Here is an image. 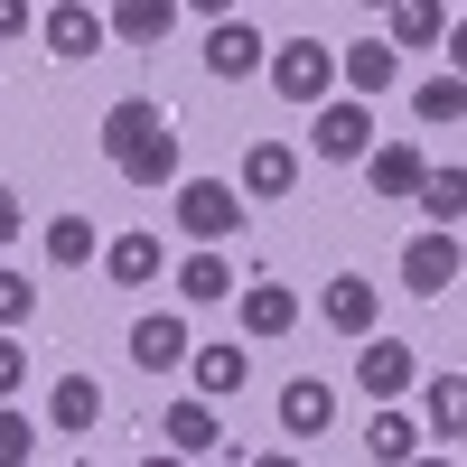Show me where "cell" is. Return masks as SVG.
Returning a JSON list of instances; mask_svg holds the SVG:
<instances>
[{
  "label": "cell",
  "mask_w": 467,
  "mask_h": 467,
  "mask_svg": "<svg viewBox=\"0 0 467 467\" xmlns=\"http://www.w3.org/2000/svg\"><path fill=\"white\" fill-rule=\"evenodd\" d=\"M103 160L112 178H131V187H178V131H169V112L160 103H112L103 112Z\"/></svg>",
  "instance_id": "obj_1"
},
{
  "label": "cell",
  "mask_w": 467,
  "mask_h": 467,
  "mask_svg": "<svg viewBox=\"0 0 467 467\" xmlns=\"http://www.w3.org/2000/svg\"><path fill=\"white\" fill-rule=\"evenodd\" d=\"M262 75H271V94H281V103H327L337 94V47H327V37H281V47H271L262 57Z\"/></svg>",
  "instance_id": "obj_2"
},
{
  "label": "cell",
  "mask_w": 467,
  "mask_h": 467,
  "mask_svg": "<svg viewBox=\"0 0 467 467\" xmlns=\"http://www.w3.org/2000/svg\"><path fill=\"white\" fill-rule=\"evenodd\" d=\"M411 383H420V356H411L402 337L365 327V337H356V393H365V402H402Z\"/></svg>",
  "instance_id": "obj_3"
},
{
  "label": "cell",
  "mask_w": 467,
  "mask_h": 467,
  "mask_svg": "<svg viewBox=\"0 0 467 467\" xmlns=\"http://www.w3.org/2000/svg\"><path fill=\"white\" fill-rule=\"evenodd\" d=\"M308 112H318V122H308V150H318V160H365L374 150V103L365 94H327Z\"/></svg>",
  "instance_id": "obj_4"
},
{
  "label": "cell",
  "mask_w": 467,
  "mask_h": 467,
  "mask_svg": "<svg viewBox=\"0 0 467 467\" xmlns=\"http://www.w3.org/2000/svg\"><path fill=\"white\" fill-rule=\"evenodd\" d=\"M178 224L197 234V244H234V234H244V187H224V178H178Z\"/></svg>",
  "instance_id": "obj_5"
},
{
  "label": "cell",
  "mask_w": 467,
  "mask_h": 467,
  "mask_svg": "<svg viewBox=\"0 0 467 467\" xmlns=\"http://www.w3.org/2000/svg\"><path fill=\"white\" fill-rule=\"evenodd\" d=\"M458 234L449 224H431V234H411V244H402V290L411 299H449V281H458Z\"/></svg>",
  "instance_id": "obj_6"
},
{
  "label": "cell",
  "mask_w": 467,
  "mask_h": 467,
  "mask_svg": "<svg viewBox=\"0 0 467 467\" xmlns=\"http://www.w3.org/2000/svg\"><path fill=\"white\" fill-rule=\"evenodd\" d=\"M37 37H47V57H66V66H94V57L112 47L103 10H85V0H57V10L37 19Z\"/></svg>",
  "instance_id": "obj_7"
},
{
  "label": "cell",
  "mask_w": 467,
  "mask_h": 467,
  "mask_svg": "<svg viewBox=\"0 0 467 467\" xmlns=\"http://www.w3.org/2000/svg\"><path fill=\"white\" fill-rule=\"evenodd\" d=\"M103 281L112 290H150V281H169V244H160V234H112V244H103Z\"/></svg>",
  "instance_id": "obj_8"
},
{
  "label": "cell",
  "mask_w": 467,
  "mask_h": 467,
  "mask_svg": "<svg viewBox=\"0 0 467 467\" xmlns=\"http://www.w3.org/2000/svg\"><path fill=\"white\" fill-rule=\"evenodd\" d=\"M337 85L346 94H393L402 85V47H393V37H356V47H337Z\"/></svg>",
  "instance_id": "obj_9"
},
{
  "label": "cell",
  "mask_w": 467,
  "mask_h": 467,
  "mask_svg": "<svg viewBox=\"0 0 467 467\" xmlns=\"http://www.w3.org/2000/svg\"><path fill=\"white\" fill-rule=\"evenodd\" d=\"M234 318H244V337H290L299 327V290L290 281H244L234 290Z\"/></svg>",
  "instance_id": "obj_10"
},
{
  "label": "cell",
  "mask_w": 467,
  "mask_h": 467,
  "mask_svg": "<svg viewBox=\"0 0 467 467\" xmlns=\"http://www.w3.org/2000/svg\"><path fill=\"white\" fill-rule=\"evenodd\" d=\"M327 420H337V383H327V374H290V383H281V431H290V440H318Z\"/></svg>",
  "instance_id": "obj_11"
},
{
  "label": "cell",
  "mask_w": 467,
  "mask_h": 467,
  "mask_svg": "<svg viewBox=\"0 0 467 467\" xmlns=\"http://www.w3.org/2000/svg\"><path fill=\"white\" fill-rule=\"evenodd\" d=\"M318 318H327L337 337H365V327L383 318V299H374V281H365V271H337V281L318 290Z\"/></svg>",
  "instance_id": "obj_12"
},
{
  "label": "cell",
  "mask_w": 467,
  "mask_h": 467,
  "mask_svg": "<svg viewBox=\"0 0 467 467\" xmlns=\"http://www.w3.org/2000/svg\"><path fill=\"white\" fill-rule=\"evenodd\" d=\"M262 57H271V47H262L244 19H215V28H206V75H215V85H244V75H262Z\"/></svg>",
  "instance_id": "obj_13"
},
{
  "label": "cell",
  "mask_w": 467,
  "mask_h": 467,
  "mask_svg": "<svg viewBox=\"0 0 467 467\" xmlns=\"http://www.w3.org/2000/svg\"><path fill=\"white\" fill-rule=\"evenodd\" d=\"M131 365L140 374H178L187 365V318H178V308H150V318L131 327Z\"/></svg>",
  "instance_id": "obj_14"
},
{
  "label": "cell",
  "mask_w": 467,
  "mask_h": 467,
  "mask_svg": "<svg viewBox=\"0 0 467 467\" xmlns=\"http://www.w3.org/2000/svg\"><path fill=\"white\" fill-rule=\"evenodd\" d=\"M160 440H169L178 458H215V449H224V431H215V402H206V393L169 402V411H160Z\"/></svg>",
  "instance_id": "obj_15"
},
{
  "label": "cell",
  "mask_w": 467,
  "mask_h": 467,
  "mask_svg": "<svg viewBox=\"0 0 467 467\" xmlns=\"http://www.w3.org/2000/svg\"><path fill=\"white\" fill-rule=\"evenodd\" d=\"M365 169H374V197H383V206H411V187H420L431 160H420V140H374Z\"/></svg>",
  "instance_id": "obj_16"
},
{
  "label": "cell",
  "mask_w": 467,
  "mask_h": 467,
  "mask_svg": "<svg viewBox=\"0 0 467 467\" xmlns=\"http://www.w3.org/2000/svg\"><path fill=\"white\" fill-rule=\"evenodd\" d=\"M431 449V431L402 411V402H374V420H365V458H383V467H402V458H420Z\"/></svg>",
  "instance_id": "obj_17"
},
{
  "label": "cell",
  "mask_w": 467,
  "mask_h": 467,
  "mask_svg": "<svg viewBox=\"0 0 467 467\" xmlns=\"http://www.w3.org/2000/svg\"><path fill=\"white\" fill-rule=\"evenodd\" d=\"M103 28L122 37V47H140V57H150V47H160V37L178 28V0H112V10H103Z\"/></svg>",
  "instance_id": "obj_18"
},
{
  "label": "cell",
  "mask_w": 467,
  "mask_h": 467,
  "mask_svg": "<svg viewBox=\"0 0 467 467\" xmlns=\"http://www.w3.org/2000/svg\"><path fill=\"white\" fill-rule=\"evenodd\" d=\"M187 374H197L206 402H234L253 383V356H244V346H187Z\"/></svg>",
  "instance_id": "obj_19"
},
{
  "label": "cell",
  "mask_w": 467,
  "mask_h": 467,
  "mask_svg": "<svg viewBox=\"0 0 467 467\" xmlns=\"http://www.w3.org/2000/svg\"><path fill=\"white\" fill-rule=\"evenodd\" d=\"M420 431H431V440H467V374L458 365L420 383Z\"/></svg>",
  "instance_id": "obj_20"
},
{
  "label": "cell",
  "mask_w": 467,
  "mask_h": 467,
  "mask_svg": "<svg viewBox=\"0 0 467 467\" xmlns=\"http://www.w3.org/2000/svg\"><path fill=\"white\" fill-rule=\"evenodd\" d=\"M290 187H299V160H290L281 140H253V150H244V197L271 206V197H290Z\"/></svg>",
  "instance_id": "obj_21"
},
{
  "label": "cell",
  "mask_w": 467,
  "mask_h": 467,
  "mask_svg": "<svg viewBox=\"0 0 467 467\" xmlns=\"http://www.w3.org/2000/svg\"><path fill=\"white\" fill-rule=\"evenodd\" d=\"M103 420V383L94 374H57V393H47V431H94Z\"/></svg>",
  "instance_id": "obj_22"
},
{
  "label": "cell",
  "mask_w": 467,
  "mask_h": 467,
  "mask_svg": "<svg viewBox=\"0 0 467 467\" xmlns=\"http://www.w3.org/2000/svg\"><path fill=\"white\" fill-rule=\"evenodd\" d=\"M224 290H234V271H224L215 244H197V253L178 262V299H187V308H224Z\"/></svg>",
  "instance_id": "obj_23"
},
{
  "label": "cell",
  "mask_w": 467,
  "mask_h": 467,
  "mask_svg": "<svg viewBox=\"0 0 467 467\" xmlns=\"http://www.w3.org/2000/svg\"><path fill=\"white\" fill-rule=\"evenodd\" d=\"M383 19H393V47L411 57V47H440V28H449V0H393Z\"/></svg>",
  "instance_id": "obj_24"
},
{
  "label": "cell",
  "mask_w": 467,
  "mask_h": 467,
  "mask_svg": "<svg viewBox=\"0 0 467 467\" xmlns=\"http://www.w3.org/2000/svg\"><path fill=\"white\" fill-rule=\"evenodd\" d=\"M411 112H420L431 131H440V122H467V75H458V66H440L431 85H411Z\"/></svg>",
  "instance_id": "obj_25"
},
{
  "label": "cell",
  "mask_w": 467,
  "mask_h": 467,
  "mask_svg": "<svg viewBox=\"0 0 467 467\" xmlns=\"http://www.w3.org/2000/svg\"><path fill=\"white\" fill-rule=\"evenodd\" d=\"M411 206L431 215V224H458V215H467V169H420V187H411Z\"/></svg>",
  "instance_id": "obj_26"
},
{
  "label": "cell",
  "mask_w": 467,
  "mask_h": 467,
  "mask_svg": "<svg viewBox=\"0 0 467 467\" xmlns=\"http://www.w3.org/2000/svg\"><path fill=\"white\" fill-rule=\"evenodd\" d=\"M47 262H57V271H85V262H103V234H94L85 215H57V224H47Z\"/></svg>",
  "instance_id": "obj_27"
},
{
  "label": "cell",
  "mask_w": 467,
  "mask_h": 467,
  "mask_svg": "<svg viewBox=\"0 0 467 467\" xmlns=\"http://www.w3.org/2000/svg\"><path fill=\"white\" fill-rule=\"evenodd\" d=\"M19 458H37V420L0 402V467H19Z\"/></svg>",
  "instance_id": "obj_28"
},
{
  "label": "cell",
  "mask_w": 467,
  "mask_h": 467,
  "mask_svg": "<svg viewBox=\"0 0 467 467\" xmlns=\"http://www.w3.org/2000/svg\"><path fill=\"white\" fill-rule=\"evenodd\" d=\"M28 318H37V281L0 271V327H28Z\"/></svg>",
  "instance_id": "obj_29"
},
{
  "label": "cell",
  "mask_w": 467,
  "mask_h": 467,
  "mask_svg": "<svg viewBox=\"0 0 467 467\" xmlns=\"http://www.w3.org/2000/svg\"><path fill=\"white\" fill-rule=\"evenodd\" d=\"M28 383V346H19V327H0V402H10Z\"/></svg>",
  "instance_id": "obj_30"
},
{
  "label": "cell",
  "mask_w": 467,
  "mask_h": 467,
  "mask_svg": "<svg viewBox=\"0 0 467 467\" xmlns=\"http://www.w3.org/2000/svg\"><path fill=\"white\" fill-rule=\"evenodd\" d=\"M19 234H28V215H19V197H10V187H0V253H10Z\"/></svg>",
  "instance_id": "obj_31"
},
{
  "label": "cell",
  "mask_w": 467,
  "mask_h": 467,
  "mask_svg": "<svg viewBox=\"0 0 467 467\" xmlns=\"http://www.w3.org/2000/svg\"><path fill=\"white\" fill-rule=\"evenodd\" d=\"M37 28V10H28V0H0V37H28Z\"/></svg>",
  "instance_id": "obj_32"
},
{
  "label": "cell",
  "mask_w": 467,
  "mask_h": 467,
  "mask_svg": "<svg viewBox=\"0 0 467 467\" xmlns=\"http://www.w3.org/2000/svg\"><path fill=\"white\" fill-rule=\"evenodd\" d=\"M440 47H449V66L467 75V19H458V28H440Z\"/></svg>",
  "instance_id": "obj_33"
},
{
  "label": "cell",
  "mask_w": 467,
  "mask_h": 467,
  "mask_svg": "<svg viewBox=\"0 0 467 467\" xmlns=\"http://www.w3.org/2000/svg\"><path fill=\"white\" fill-rule=\"evenodd\" d=\"M178 10H206V19H234V0H178Z\"/></svg>",
  "instance_id": "obj_34"
},
{
  "label": "cell",
  "mask_w": 467,
  "mask_h": 467,
  "mask_svg": "<svg viewBox=\"0 0 467 467\" xmlns=\"http://www.w3.org/2000/svg\"><path fill=\"white\" fill-rule=\"evenodd\" d=\"M365 10H393V0H365Z\"/></svg>",
  "instance_id": "obj_35"
}]
</instances>
